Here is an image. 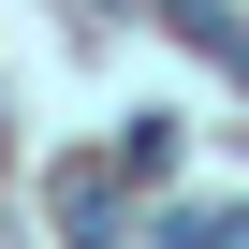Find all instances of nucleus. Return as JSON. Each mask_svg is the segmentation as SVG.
Segmentation results:
<instances>
[{
	"instance_id": "1",
	"label": "nucleus",
	"mask_w": 249,
	"mask_h": 249,
	"mask_svg": "<svg viewBox=\"0 0 249 249\" xmlns=\"http://www.w3.org/2000/svg\"><path fill=\"white\" fill-rule=\"evenodd\" d=\"M103 220H117V191H103V176H73V191H59V234H73V249H117Z\"/></svg>"
}]
</instances>
